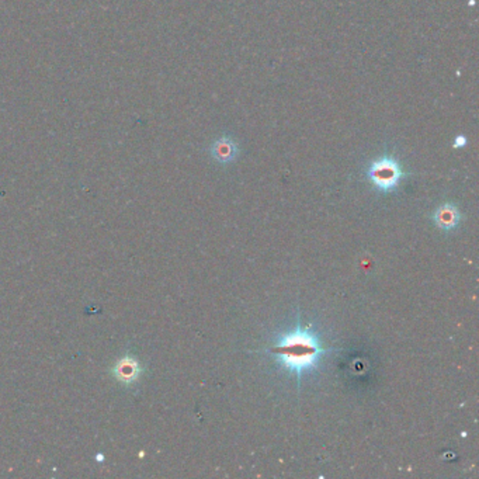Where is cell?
<instances>
[{
  "label": "cell",
  "mask_w": 479,
  "mask_h": 479,
  "mask_svg": "<svg viewBox=\"0 0 479 479\" xmlns=\"http://www.w3.org/2000/svg\"><path fill=\"white\" fill-rule=\"evenodd\" d=\"M333 350V347L325 349L319 343V339L309 331V328L297 325L293 332L282 336L278 343L271 349H267L266 353L271 354V357L284 366V369L294 373L300 385L302 374L306 370L316 367L321 357Z\"/></svg>",
  "instance_id": "cell-1"
},
{
  "label": "cell",
  "mask_w": 479,
  "mask_h": 479,
  "mask_svg": "<svg viewBox=\"0 0 479 479\" xmlns=\"http://www.w3.org/2000/svg\"><path fill=\"white\" fill-rule=\"evenodd\" d=\"M367 177L377 190L391 193L401 184L407 173L393 156L385 155L371 162L367 169Z\"/></svg>",
  "instance_id": "cell-2"
},
{
  "label": "cell",
  "mask_w": 479,
  "mask_h": 479,
  "mask_svg": "<svg viewBox=\"0 0 479 479\" xmlns=\"http://www.w3.org/2000/svg\"><path fill=\"white\" fill-rule=\"evenodd\" d=\"M211 156L221 165H229L239 156V146L231 137H221L214 141L210 148Z\"/></svg>",
  "instance_id": "cell-3"
},
{
  "label": "cell",
  "mask_w": 479,
  "mask_h": 479,
  "mask_svg": "<svg viewBox=\"0 0 479 479\" xmlns=\"http://www.w3.org/2000/svg\"><path fill=\"white\" fill-rule=\"evenodd\" d=\"M460 219H461L460 210L451 203L442 204L433 214L434 224L437 225L438 229H442L444 232L454 231L458 226Z\"/></svg>",
  "instance_id": "cell-4"
},
{
  "label": "cell",
  "mask_w": 479,
  "mask_h": 479,
  "mask_svg": "<svg viewBox=\"0 0 479 479\" xmlns=\"http://www.w3.org/2000/svg\"><path fill=\"white\" fill-rule=\"evenodd\" d=\"M141 371L142 370H141V367H139L135 358L124 357L115 364L114 375L119 382L133 384L138 380V377L141 375Z\"/></svg>",
  "instance_id": "cell-5"
},
{
  "label": "cell",
  "mask_w": 479,
  "mask_h": 479,
  "mask_svg": "<svg viewBox=\"0 0 479 479\" xmlns=\"http://www.w3.org/2000/svg\"><path fill=\"white\" fill-rule=\"evenodd\" d=\"M467 144H468L467 137H465V135H462V134H460V135H457V137L454 138L453 148H456V149H461V148H465V145H467Z\"/></svg>",
  "instance_id": "cell-6"
}]
</instances>
